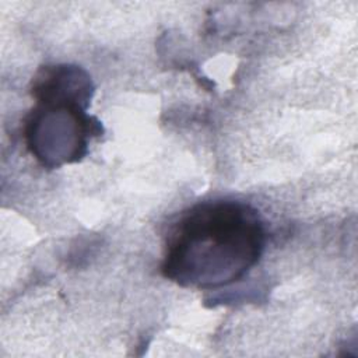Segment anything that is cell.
Wrapping results in <instances>:
<instances>
[{"instance_id": "6da1fadb", "label": "cell", "mask_w": 358, "mask_h": 358, "mask_svg": "<svg viewBox=\"0 0 358 358\" xmlns=\"http://www.w3.org/2000/svg\"><path fill=\"white\" fill-rule=\"evenodd\" d=\"M264 246L266 228L255 207L238 200L203 201L172 225L161 273L185 288L218 289L241 281Z\"/></svg>"}, {"instance_id": "3957f363", "label": "cell", "mask_w": 358, "mask_h": 358, "mask_svg": "<svg viewBox=\"0 0 358 358\" xmlns=\"http://www.w3.org/2000/svg\"><path fill=\"white\" fill-rule=\"evenodd\" d=\"M95 85L91 76L76 64H46L32 77L31 95L36 99H70L91 103Z\"/></svg>"}, {"instance_id": "7a4b0ae2", "label": "cell", "mask_w": 358, "mask_h": 358, "mask_svg": "<svg viewBox=\"0 0 358 358\" xmlns=\"http://www.w3.org/2000/svg\"><path fill=\"white\" fill-rule=\"evenodd\" d=\"M87 103L69 99H36L24 124L28 151L46 169L81 161L90 140L103 133L101 122L87 113Z\"/></svg>"}]
</instances>
